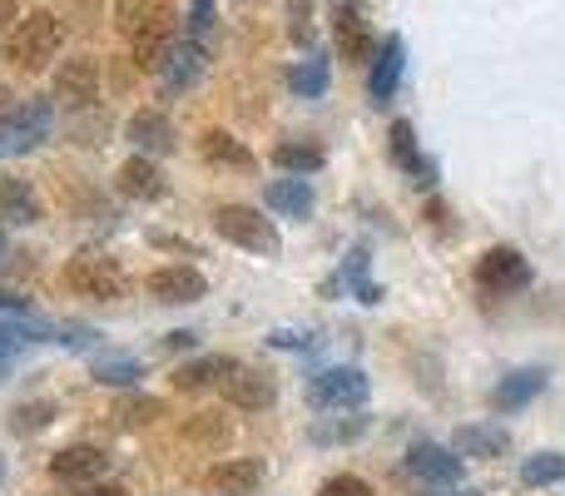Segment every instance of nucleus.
<instances>
[{
    "mask_svg": "<svg viewBox=\"0 0 565 496\" xmlns=\"http://www.w3.org/2000/svg\"><path fill=\"white\" fill-rule=\"evenodd\" d=\"M6 60L15 70H25V75H35V70H45L50 60L60 55V20L50 15V10H30L25 20H15V25L6 30Z\"/></svg>",
    "mask_w": 565,
    "mask_h": 496,
    "instance_id": "nucleus-1",
    "label": "nucleus"
},
{
    "mask_svg": "<svg viewBox=\"0 0 565 496\" xmlns=\"http://www.w3.org/2000/svg\"><path fill=\"white\" fill-rule=\"evenodd\" d=\"M214 229H218L224 244H234L244 253H258V258H278V249H282L274 219H264V209H254V204H218L214 209Z\"/></svg>",
    "mask_w": 565,
    "mask_h": 496,
    "instance_id": "nucleus-2",
    "label": "nucleus"
},
{
    "mask_svg": "<svg viewBox=\"0 0 565 496\" xmlns=\"http://www.w3.org/2000/svg\"><path fill=\"white\" fill-rule=\"evenodd\" d=\"M50 129H55V105L40 95L20 99L15 109L0 115V155H30V149H40L50 139Z\"/></svg>",
    "mask_w": 565,
    "mask_h": 496,
    "instance_id": "nucleus-3",
    "label": "nucleus"
},
{
    "mask_svg": "<svg viewBox=\"0 0 565 496\" xmlns=\"http://www.w3.org/2000/svg\"><path fill=\"white\" fill-rule=\"evenodd\" d=\"M372 382L362 368H322L308 382V408L312 412H358L367 408Z\"/></svg>",
    "mask_w": 565,
    "mask_h": 496,
    "instance_id": "nucleus-4",
    "label": "nucleus"
},
{
    "mask_svg": "<svg viewBox=\"0 0 565 496\" xmlns=\"http://www.w3.org/2000/svg\"><path fill=\"white\" fill-rule=\"evenodd\" d=\"M65 288L79 293V298L115 303V298H125V273H119V263L105 258V253H75V258L65 263Z\"/></svg>",
    "mask_w": 565,
    "mask_h": 496,
    "instance_id": "nucleus-5",
    "label": "nucleus"
},
{
    "mask_svg": "<svg viewBox=\"0 0 565 496\" xmlns=\"http://www.w3.org/2000/svg\"><path fill=\"white\" fill-rule=\"evenodd\" d=\"M531 278H536L531 258L521 249H511V244H497V249H487L477 258V288L491 293V298H507V293L531 288Z\"/></svg>",
    "mask_w": 565,
    "mask_h": 496,
    "instance_id": "nucleus-6",
    "label": "nucleus"
},
{
    "mask_svg": "<svg viewBox=\"0 0 565 496\" xmlns=\"http://www.w3.org/2000/svg\"><path fill=\"white\" fill-rule=\"evenodd\" d=\"M407 477L422 487H457L467 477V457L457 447H441V442H412L407 447Z\"/></svg>",
    "mask_w": 565,
    "mask_h": 496,
    "instance_id": "nucleus-7",
    "label": "nucleus"
},
{
    "mask_svg": "<svg viewBox=\"0 0 565 496\" xmlns=\"http://www.w3.org/2000/svg\"><path fill=\"white\" fill-rule=\"evenodd\" d=\"M332 35H338V50L348 65H372V55H377L382 40L372 35L367 15H362V6H338L332 10Z\"/></svg>",
    "mask_w": 565,
    "mask_h": 496,
    "instance_id": "nucleus-8",
    "label": "nucleus"
},
{
    "mask_svg": "<svg viewBox=\"0 0 565 496\" xmlns=\"http://www.w3.org/2000/svg\"><path fill=\"white\" fill-rule=\"evenodd\" d=\"M105 472H109L105 447H89V442H75V447H60L55 457H50V477L65 482V487H89V482H99Z\"/></svg>",
    "mask_w": 565,
    "mask_h": 496,
    "instance_id": "nucleus-9",
    "label": "nucleus"
},
{
    "mask_svg": "<svg viewBox=\"0 0 565 496\" xmlns=\"http://www.w3.org/2000/svg\"><path fill=\"white\" fill-rule=\"evenodd\" d=\"M125 139L139 149V155H154V159L179 149V129H174V119H169L164 109H135L129 125H125Z\"/></svg>",
    "mask_w": 565,
    "mask_h": 496,
    "instance_id": "nucleus-10",
    "label": "nucleus"
},
{
    "mask_svg": "<svg viewBox=\"0 0 565 496\" xmlns=\"http://www.w3.org/2000/svg\"><path fill=\"white\" fill-rule=\"evenodd\" d=\"M224 402H228V408H238V412H264V408H274V402H278V382H274V372H264V368H244V362H238L234 378L224 382Z\"/></svg>",
    "mask_w": 565,
    "mask_h": 496,
    "instance_id": "nucleus-11",
    "label": "nucleus"
},
{
    "mask_svg": "<svg viewBox=\"0 0 565 496\" xmlns=\"http://www.w3.org/2000/svg\"><path fill=\"white\" fill-rule=\"evenodd\" d=\"M387 149H392V165H397L417 189H431V184H437V165H431V159L417 149V129H412L407 119H392Z\"/></svg>",
    "mask_w": 565,
    "mask_h": 496,
    "instance_id": "nucleus-12",
    "label": "nucleus"
},
{
    "mask_svg": "<svg viewBox=\"0 0 565 496\" xmlns=\"http://www.w3.org/2000/svg\"><path fill=\"white\" fill-rule=\"evenodd\" d=\"M145 288L154 303H199L209 293V278L199 268H189V263H169V268L149 273Z\"/></svg>",
    "mask_w": 565,
    "mask_h": 496,
    "instance_id": "nucleus-13",
    "label": "nucleus"
},
{
    "mask_svg": "<svg viewBox=\"0 0 565 496\" xmlns=\"http://www.w3.org/2000/svg\"><path fill=\"white\" fill-rule=\"evenodd\" d=\"M238 358H228V352H204V358H189L174 368V392H209V388H224L228 378H234Z\"/></svg>",
    "mask_w": 565,
    "mask_h": 496,
    "instance_id": "nucleus-14",
    "label": "nucleus"
},
{
    "mask_svg": "<svg viewBox=\"0 0 565 496\" xmlns=\"http://www.w3.org/2000/svg\"><path fill=\"white\" fill-rule=\"evenodd\" d=\"M55 99H65L70 109H89L99 99V65L89 55H75L60 65L55 75Z\"/></svg>",
    "mask_w": 565,
    "mask_h": 496,
    "instance_id": "nucleus-15",
    "label": "nucleus"
},
{
    "mask_svg": "<svg viewBox=\"0 0 565 496\" xmlns=\"http://www.w3.org/2000/svg\"><path fill=\"white\" fill-rule=\"evenodd\" d=\"M115 189L125 199H149V204H154V199L169 194V179H164V169L154 165V155H129L115 175Z\"/></svg>",
    "mask_w": 565,
    "mask_h": 496,
    "instance_id": "nucleus-16",
    "label": "nucleus"
},
{
    "mask_svg": "<svg viewBox=\"0 0 565 496\" xmlns=\"http://www.w3.org/2000/svg\"><path fill=\"white\" fill-rule=\"evenodd\" d=\"M402 65H407V45H402V35H387V40L377 45V55H372V80H367L372 105H387V99L397 95Z\"/></svg>",
    "mask_w": 565,
    "mask_h": 496,
    "instance_id": "nucleus-17",
    "label": "nucleus"
},
{
    "mask_svg": "<svg viewBox=\"0 0 565 496\" xmlns=\"http://www.w3.org/2000/svg\"><path fill=\"white\" fill-rule=\"evenodd\" d=\"M541 392H546V368H516V372H507V378L491 388V408L497 412H521V408H531Z\"/></svg>",
    "mask_w": 565,
    "mask_h": 496,
    "instance_id": "nucleus-18",
    "label": "nucleus"
},
{
    "mask_svg": "<svg viewBox=\"0 0 565 496\" xmlns=\"http://www.w3.org/2000/svg\"><path fill=\"white\" fill-rule=\"evenodd\" d=\"M264 457H228V462H214L209 467V487L224 492V496H248L264 482Z\"/></svg>",
    "mask_w": 565,
    "mask_h": 496,
    "instance_id": "nucleus-19",
    "label": "nucleus"
},
{
    "mask_svg": "<svg viewBox=\"0 0 565 496\" xmlns=\"http://www.w3.org/2000/svg\"><path fill=\"white\" fill-rule=\"evenodd\" d=\"M264 204L274 209V214H282V219H308L318 199H312L308 175H288V179H274V184L264 189Z\"/></svg>",
    "mask_w": 565,
    "mask_h": 496,
    "instance_id": "nucleus-20",
    "label": "nucleus"
},
{
    "mask_svg": "<svg viewBox=\"0 0 565 496\" xmlns=\"http://www.w3.org/2000/svg\"><path fill=\"white\" fill-rule=\"evenodd\" d=\"M0 224H40V194L30 179H0Z\"/></svg>",
    "mask_w": 565,
    "mask_h": 496,
    "instance_id": "nucleus-21",
    "label": "nucleus"
},
{
    "mask_svg": "<svg viewBox=\"0 0 565 496\" xmlns=\"http://www.w3.org/2000/svg\"><path fill=\"white\" fill-rule=\"evenodd\" d=\"M372 432V418H362V408L352 412V418H342V412H328V418H318L308 428V442L312 447H342V442H358Z\"/></svg>",
    "mask_w": 565,
    "mask_h": 496,
    "instance_id": "nucleus-22",
    "label": "nucleus"
},
{
    "mask_svg": "<svg viewBox=\"0 0 565 496\" xmlns=\"http://www.w3.org/2000/svg\"><path fill=\"white\" fill-rule=\"evenodd\" d=\"M199 155H204L214 169H244V175L258 165L254 149H248L244 139H234L228 129H209V135L199 139Z\"/></svg>",
    "mask_w": 565,
    "mask_h": 496,
    "instance_id": "nucleus-23",
    "label": "nucleus"
},
{
    "mask_svg": "<svg viewBox=\"0 0 565 496\" xmlns=\"http://www.w3.org/2000/svg\"><path fill=\"white\" fill-rule=\"evenodd\" d=\"M115 20H119V30H125L129 40L139 35V30H149V25H174V6L169 0H119L115 6Z\"/></svg>",
    "mask_w": 565,
    "mask_h": 496,
    "instance_id": "nucleus-24",
    "label": "nucleus"
},
{
    "mask_svg": "<svg viewBox=\"0 0 565 496\" xmlns=\"http://www.w3.org/2000/svg\"><path fill=\"white\" fill-rule=\"evenodd\" d=\"M199 75H204V45H194V40H179V45L169 50V60L159 65V80H164L169 89H189Z\"/></svg>",
    "mask_w": 565,
    "mask_h": 496,
    "instance_id": "nucleus-25",
    "label": "nucleus"
},
{
    "mask_svg": "<svg viewBox=\"0 0 565 496\" xmlns=\"http://www.w3.org/2000/svg\"><path fill=\"white\" fill-rule=\"evenodd\" d=\"M451 447L461 452V457H501V452L511 447L507 428H491V422H471V428H457V442Z\"/></svg>",
    "mask_w": 565,
    "mask_h": 496,
    "instance_id": "nucleus-26",
    "label": "nucleus"
},
{
    "mask_svg": "<svg viewBox=\"0 0 565 496\" xmlns=\"http://www.w3.org/2000/svg\"><path fill=\"white\" fill-rule=\"evenodd\" d=\"M274 165L282 175H318V169L328 165V155H322V145H312V139H282V145H274Z\"/></svg>",
    "mask_w": 565,
    "mask_h": 496,
    "instance_id": "nucleus-27",
    "label": "nucleus"
},
{
    "mask_svg": "<svg viewBox=\"0 0 565 496\" xmlns=\"http://www.w3.org/2000/svg\"><path fill=\"white\" fill-rule=\"evenodd\" d=\"M367 263H372V258H367V244H358V249L348 253V258H342L338 278H342V288H348V293H358V303H372V308H377L387 293H382L377 283L367 278Z\"/></svg>",
    "mask_w": 565,
    "mask_h": 496,
    "instance_id": "nucleus-28",
    "label": "nucleus"
},
{
    "mask_svg": "<svg viewBox=\"0 0 565 496\" xmlns=\"http://www.w3.org/2000/svg\"><path fill=\"white\" fill-rule=\"evenodd\" d=\"M139 378H145V368H139V358H129V352H99L95 358L99 388H135Z\"/></svg>",
    "mask_w": 565,
    "mask_h": 496,
    "instance_id": "nucleus-29",
    "label": "nucleus"
},
{
    "mask_svg": "<svg viewBox=\"0 0 565 496\" xmlns=\"http://www.w3.org/2000/svg\"><path fill=\"white\" fill-rule=\"evenodd\" d=\"M521 487H565V452H536L521 462Z\"/></svg>",
    "mask_w": 565,
    "mask_h": 496,
    "instance_id": "nucleus-30",
    "label": "nucleus"
},
{
    "mask_svg": "<svg viewBox=\"0 0 565 496\" xmlns=\"http://www.w3.org/2000/svg\"><path fill=\"white\" fill-rule=\"evenodd\" d=\"M115 418H119V428H129V432L154 428V422L164 418V398H149V392H135V398H125V402L115 408Z\"/></svg>",
    "mask_w": 565,
    "mask_h": 496,
    "instance_id": "nucleus-31",
    "label": "nucleus"
},
{
    "mask_svg": "<svg viewBox=\"0 0 565 496\" xmlns=\"http://www.w3.org/2000/svg\"><path fill=\"white\" fill-rule=\"evenodd\" d=\"M55 418H60V408H55V402H50V398L20 402V408L10 412V432H15V437H35V432H45Z\"/></svg>",
    "mask_w": 565,
    "mask_h": 496,
    "instance_id": "nucleus-32",
    "label": "nucleus"
},
{
    "mask_svg": "<svg viewBox=\"0 0 565 496\" xmlns=\"http://www.w3.org/2000/svg\"><path fill=\"white\" fill-rule=\"evenodd\" d=\"M288 89H292V95H302V99H322V95H328V60L308 55L302 65H292Z\"/></svg>",
    "mask_w": 565,
    "mask_h": 496,
    "instance_id": "nucleus-33",
    "label": "nucleus"
},
{
    "mask_svg": "<svg viewBox=\"0 0 565 496\" xmlns=\"http://www.w3.org/2000/svg\"><path fill=\"white\" fill-rule=\"evenodd\" d=\"M184 437L204 442V447H224V442L234 437V428L224 422V412H199V418L184 428Z\"/></svg>",
    "mask_w": 565,
    "mask_h": 496,
    "instance_id": "nucleus-34",
    "label": "nucleus"
},
{
    "mask_svg": "<svg viewBox=\"0 0 565 496\" xmlns=\"http://www.w3.org/2000/svg\"><path fill=\"white\" fill-rule=\"evenodd\" d=\"M184 30H189V40H194V45H204L209 30H214V0H194V6H189V15H184Z\"/></svg>",
    "mask_w": 565,
    "mask_h": 496,
    "instance_id": "nucleus-35",
    "label": "nucleus"
},
{
    "mask_svg": "<svg viewBox=\"0 0 565 496\" xmlns=\"http://www.w3.org/2000/svg\"><path fill=\"white\" fill-rule=\"evenodd\" d=\"M318 496H372V487L362 477H352V472H338V477L322 482Z\"/></svg>",
    "mask_w": 565,
    "mask_h": 496,
    "instance_id": "nucleus-36",
    "label": "nucleus"
},
{
    "mask_svg": "<svg viewBox=\"0 0 565 496\" xmlns=\"http://www.w3.org/2000/svg\"><path fill=\"white\" fill-rule=\"evenodd\" d=\"M268 342H274V348H288V352H308V348H312V342H318V338H312L308 328H302V333H292V328H278V333H268Z\"/></svg>",
    "mask_w": 565,
    "mask_h": 496,
    "instance_id": "nucleus-37",
    "label": "nucleus"
},
{
    "mask_svg": "<svg viewBox=\"0 0 565 496\" xmlns=\"http://www.w3.org/2000/svg\"><path fill=\"white\" fill-rule=\"evenodd\" d=\"M0 313H30V298H20V293H10V288H0Z\"/></svg>",
    "mask_w": 565,
    "mask_h": 496,
    "instance_id": "nucleus-38",
    "label": "nucleus"
},
{
    "mask_svg": "<svg viewBox=\"0 0 565 496\" xmlns=\"http://www.w3.org/2000/svg\"><path fill=\"white\" fill-rule=\"evenodd\" d=\"M194 342H199V333H169V338H164V348H194Z\"/></svg>",
    "mask_w": 565,
    "mask_h": 496,
    "instance_id": "nucleus-39",
    "label": "nucleus"
},
{
    "mask_svg": "<svg viewBox=\"0 0 565 496\" xmlns=\"http://www.w3.org/2000/svg\"><path fill=\"white\" fill-rule=\"evenodd\" d=\"M15 20H20V15H15V0H0V35H6Z\"/></svg>",
    "mask_w": 565,
    "mask_h": 496,
    "instance_id": "nucleus-40",
    "label": "nucleus"
},
{
    "mask_svg": "<svg viewBox=\"0 0 565 496\" xmlns=\"http://www.w3.org/2000/svg\"><path fill=\"white\" fill-rule=\"evenodd\" d=\"M154 244H159V249H184V253H199L194 244H184V239H169V234H154Z\"/></svg>",
    "mask_w": 565,
    "mask_h": 496,
    "instance_id": "nucleus-41",
    "label": "nucleus"
},
{
    "mask_svg": "<svg viewBox=\"0 0 565 496\" xmlns=\"http://www.w3.org/2000/svg\"><path fill=\"white\" fill-rule=\"evenodd\" d=\"M79 496H125V487H95V482H89Z\"/></svg>",
    "mask_w": 565,
    "mask_h": 496,
    "instance_id": "nucleus-42",
    "label": "nucleus"
},
{
    "mask_svg": "<svg viewBox=\"0 0 565 496\" xmlns=\"http://www.w3.org/2000/svg\"><path fill=\"white\" fill-rule=\"evenodd\" d=\"M0 258H6V234H0Z\"/></svg>",
    "mask_w": 565,
    "mask_h": 496,
    "instance_id": "nucleus-43",
    "label": "nucleus"
},
{
    "mask_svg": "<svg viewBox=\"0 0 565 496\" xmlns=\"http://www.w3.org/2000/svg\"><path fill=\"white\" fill-rule=\"evenodd\" d=\"M0 378H6V358H0Z\"/></svg>",
    "mask_w": 565,
    "mask_h": 496,
    "instance_id": "nucleus-44",
    "label": "nucleus"
},
{
    "mask_svg": "<svg viewBox=\"0 0 565 496\" xmlns=\"http://www.w3.org/2000/svg\"><path fill=\"white\" fill-rule=\"evenodd\" d=\"M0 477H6V462H0Z\"/></svg>",
    "mask_w": 565,
    "mask_h": 496,
    "instance_id": "nucleus-45",
    "label": "nucleus"
}]
</instances>
